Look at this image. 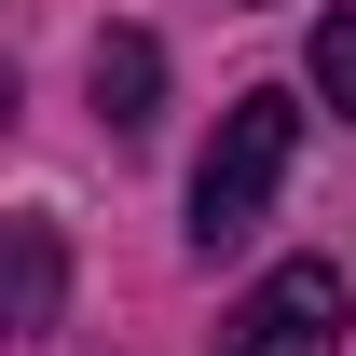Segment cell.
I'll return each instance as SVG.
<instances>
[{
  "mask_svg": "<svg viewBox=\"0 0 356 356\" xmlns=\"http://www.w3.org/2000/svg\"><path fill=\"white\" fill-rule=\"evenodd\" d=\"M288 151H302V110L274 83H247L220 110V137H206V165H192V247H247L274 206V178H288Z\"/></svg>",
  "mask_w": 356,
  "mask_h": 356,
  "instance_id": "cell-1",
  "label": "cell"
},
{
  "mask_svg": "<svg viewBox=\"0 0 356 356\" xmlns=\"http://www.w3.org/2000/svg\"><path fill=\"white\" fill-rule=\"evenodd\" d=\"M343 315H356L343 261H274L261 288L220 315V356H343Z\"/></svg>",
  "mask_w": 356,
  "mask_h": 356,
  "instance_id": "cell-2",
  "label": "cell"
},
{
  "mask_svg": "<svg viewBox=\"0 0 356 356\" xmlns=\"http://www.w3.org/2000/svg\"><path fill=\"white\" fill-rule=\"evenodd\" d=\"M151 96H165V42L151 28H96V110H110V137L151 124Z\"/></svg>",
  "mask_w": 356,
  "mask_h": 356,
  "instance_id": "cell-3",
  "label": "cell"
},
{
  "mask_svg": "<svg viewBox=\"0 0 356 356\" xmlns=\"http://www.w3.org/2000/svg\"><path fill=\"white\" fill-rule=\"evenodd\" d=\"M14 329H55V233L14 220Z\"/></svg>",
  "mask_w": 356,
  "mask_h": 356,
  "instance_id": "cell-4",
  "label": "cell"
},
{
  "mask_svg": "<svg viewBox=\"0 0 356 356\" xmlns=\"http://www.w3.org/2000/svg\"><path fill=\"white\" fill-rule=\"evenodd\" d=\"M315 96L356 124V14H329V28H315Z\"/></svg>",
  "mask_w": 356,
  "mask_h": 356,
  "instance_id": "cell-5",
  "label": "cell"
}]
</instances>
